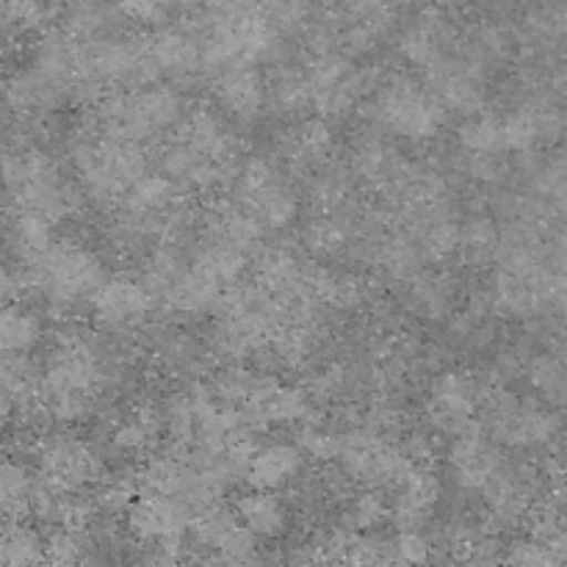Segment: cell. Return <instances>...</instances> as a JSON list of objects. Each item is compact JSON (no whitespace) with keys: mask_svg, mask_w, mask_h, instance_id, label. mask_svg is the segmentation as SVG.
Masks as SVG:
<instances>
[{"mask_svg":"<svg viewBox=\"0 0 567 567\" xmlns=\"http://www.w3.org/2000/svg\"><path fill=\"white\" fill-rule=\"evenodd\" d=\"M22 291V282L14 271H9L6 266H0V308L14 302Z\"/></svg>","mask_w":567,"mask_h":567,"instance_id":"c3c4849f","label":"cell"},{"mask_svg":"<svg viewBox=\"0 0 567 567\" xmlns=\"http://www.w3.org/2000/svg\"><path fill=\"white\" fill-rule=\"evenodd\" d=\"M86 559V540L75 526H55L44 540V563L78 565Z\"/></svg>","mask_w":567,"mask_h":567,"instance_id":"d590c367","label":"cell"},{"mask_svg":"<svg viewBox=\"0 0 567 567\" xmlns=\"http://www.w3.org/2000/svg\"><path fill=\"white\" fill-rule=\"evenodd\" d=\"M216 97L236 120H255L269 105L266 81L252 61H236L216 70Z\"/></svg>","mask_w":567,"mask_h":567,"instance_id":"9c48e42d","label":"cell"},{"mask_svg":"<svg viewBox=\"0 0 567 567\" xmlns=\"http://www.w3.org/2000/svg\"><path fill=\"white\" fill-rule=\"evenodd\" d=\"M297 446L302 449L305 457L316 460V463H332L341 457L343 435L321 424H305L297 435Z\"/></svg>","mask_w":567,"mask_h":567,"instance_id":"8d00e7d4","label":"cell"},{"mask_svg":"<svg viewBox=\"0 0 567 567\" xmlns=\"http://www.w3.org/2000/svg\"><path fill=\"white\" fill-rule=\"evenodd\" d=\"M374 120L410 142H430L441 133L446 109L432 89H424L413 78L396 75L377 94Z\"/></svg>","mask_w":567,"mask_h":567,"instance_id":"3957f363","label":"cell"},{"mask_svg":"<svg viewBox=\"0 0 567 567\" xmlns=\"http://www.w3.org/2000/svg\"><path fill=\"white\" fill-rule=\"evenodd\" d=\"M75 48L78 42L70 33H48L33 50V66L61 86L72 89V83L78 81Z\"/></svg>","mask_w":567,"mask_h":567,"instance_id":"44dd1931","label":"cell"},{"mask_svg":"<svg viewBox=\"0 0 567 567\" xmlns=\"http://www.w3.org/2000/svg\"><path fill=\"white\" fill-rule=\"evenodd\" d=\"M554 203H557V208L563 210V214L567 216V183H565L563 188H559L557 194H554Z\"/></svg>","mask_w":567,"mask_h":567,"instance_id":"f907efd6","label":"cell"},{"mask_svg":"<svg viewBox=\"0 0 567 567\" xmlns=\"http://www.w3.org/2000/svg\"><path fill=\"white\" fill-rule=\"evenodd\" d=\"M150 42V55H153L155 66H158L161 75L169 78H188L205 66V53L203 44L186 31H161L147 37Z\"/></svg>","mask_w":567,"mask_h":567,"instance_id":"4fadbf2b","label":"cell"},{"mask_svg":"<svg viewBox=\"0 0 567 567\" xmlns=\"http://www.w3.org/2000/svg\"><path fill=\"white\" fill-rule=\"evenodd\" d=\"M305 75H308L310 105L327 120L349 114L354 103L377 86V70H360L336 50L316 55Z\"/></svg>","mask_w":567,"mask_h":567,"instance_id":"277c9868","label":"cell"},{"mask_svg":"<svg viewBox=\"0 0 567 567\" xmlns=\"http://www.w3.org/2000/svg\"><path fill=\"white\" fill-rule=\"evenodd\" d=\"M221 293H225V286H219L214 277L192 264L183 271L181 280L172 286V291L166 293V302L172 305V310L186 316L219 313Z\"/></svg>","mask_w":567,"mask_h":567,"instance_id":"9a60e30c","label":"cell"},{"mask_svg":"<svg viewBox=\"0 0 567 567\" xmlns=\"http://www.w3.org/2000/svg\"><path fill=\"white\" fill-rule=\"evenodd\" d=\"M161 430H164V413L153 408H138L120 421V426L114 430V446L127 454L144 452L153 446Z\"/></svg>","mask_w":567,"mask_h":567,"instance_id":"83f0119b","label":"cell"},{"mask_svg":"<svg viewBox=\"0 0 567 567\" xmlns=\"http://www.w3.org/2000/svg\"><path fill=\"white\" fill-rule=\"evenodd\" d=\"M504 142H507V150H513V153H529L537 144H543L532 105H524V109L504 116Z\"/></svg>","mask_w":567,"mask_h":567,"instance_id":"74e56055","label":"cell"},{"mask_svg":"<svg viewBox=\"0 0 567 567\" xmlns=\"http://www.w3.org/2000/svg\"><path fill=\"white\" fill-rule=\"evenodd\" d=\"M50 225H53V221H50L48 216L33 214V210H20V214L14 216L9 230L11 247H14V252L20 255L25 264L33 266L50 249V244H53V230H50Z\"/></svg>","mask_w":567,"mask_h":567,"instance_id":"484cf974","label":"cell"},{"mask_svg":"<svg viewBox=\"0 0 567 567\" xmlns=\"http://www.w3.org/2000/svg\"><path fill=\"white\" fill-rule=\"evenodd\" d=\"M402 449L413 465H430L432 457H435V443H432V437L424 435V432H413V435L402 443Z\"/></svg>","mask_w":567,"mask_h":567,"instance_id":"bcb514c9","label":"cell"},{"mask_svg":"<svg viewBox=\"0 0 567 567\" xmlns=\"http://www.w3.org/2000/svg\"><path fill=\"white\" fill-rule=\"evenodd\" d=\"M192 507L183 498L150 491H144L142 498H133L125 513L127 532L144 546L183 537L186 529H192Z\"/></svg>","mask_w":567,"mask_h":567,"instance_id":"52a82bcc","label":"cell"},{"mask_svg":"<svg viewBox=\"0 0 567 567\" xmlns=\"http://www.w3.org/2000/svg\"><path fill=\"white\" fill-rule=\"evenodd\" d=\"M241 205L255 210V214L260 216V221H264L266 227H271V230H282V227L291 225L299 214L297 194L291 192V186H286V181H282L280 175H277L275 181L266 183V186L255 188L252 194H247V197L241 199Z\"/></svg>","mask_w":567,"mask_h":567,"instance_id":"ffe728a7","label":"cell"},{"mask_svg":"<svg viewBox=\"0 0 567 567\" xmlns=\"http://www.w3.org/2000/svg\"><path fill=\"white\" fill-rule=\"evenodd\" d=\"M554 260H557L559 271H567V233H563L554 244Z\"/></svg>","mask_w":567,"mask_h":567,"instance_id":"681fc988","label":"cell"},{"mask_svg":"<svg viewBox=\"0 0 567 567\" xmlns=\"http://www.w3.org/2000/svg\"><path fill=\"white\" fill-rule=\"evenodd\" d=\"M33 282L53 310H70L81 299H92L105 282V269L92 249L72 241H53L33 264Z\"/></svg>","mask_w":567,"mask_h":567,"instance_id":"7a4b0ae2","label":"cell"},{"mask_svg":"<svg viewBox=\"0 0 567 567\" xmlns=\"http://www.w3.org/2000/svg\"><path fill=\"white\" fill-rule=\"evenodd\" d=\"M393 559V543L374 540V537H354L349 540L347 559L343 563L352 565H382Z\"/></svg>","mask_w":567,"mask_h":567,"instance_id":"ee69618b","label":"cell"},{"mask_svg":"<svg viewBox=\"0 0 567 567\" xmlns=\"http://www.w3.org/2000/svg\"><path fill=\"white\" fill-rule=\"evenodd\" d=\"M194 266H197V269H203L205 275L214 277L219 286L230 288L241 280L244 269H247V255H244L241 249H236V247H230V244L214 238V241L205 244V247L199 249L197 258H194Z\"/></svg>","mask_w":567,"mask_h":567,"instance_id":"4316f807","label":"cell"},{"mask_svg":"<svg viewBox=\"0 0 567 567\" xmlns=\"http://www.w3.org/2000/svg\"><path fill=\"white\" fill-rule=\"evenodd\" d=\"M305 454L293 443H266L255 449L247 468V482L258 491H280L302 474Z\"/></svg>","mask_w":567,"mask_h":567,"instance_id":"7c38bea8","label":"cell"},{"mask_svg":"<svg viewBox=\"0 0 567 567\" xmlns=\"http://www.w3.org/2000/svg\"><path fill=\"white\" fill-rule=\"evenodd\" d=\"M39 482L33 480L31 471L17 460H0V513L9 518L31 513L33 493Z\"/></svg>","mask_w":567,"mask_h":567,"instance_id":"cb8c5ba5","label":"cell"},{"mask_svg":"<svg viewBox=\"0 0 567 567\" xmlns=\"http://www.w3.org/2000/svg\"><path fill=\"white\" fill-rule=\"evenodd\" d=\"M133 496H136V482L127 480V476H116L100 487L97 507L109 515H125L133 504Z\"/></svg>","mask_w":567,"mask_h":567,"instance_id":"7bdbcfd3","label":"cell"},{"mask_svg":"<svg viewBox=\"0 0 567 567\" xmlns=\"http://www.w3.org/2000/svg\"><path fill=\"white\" fill-rule=\"evenodd\" d=\"M460 144L468 153H504L507 150V142H504V120L476 111L460 127Z\"/></svg>","mask_w":567,"mask_h":567,"instance_id":"d6a6232c","label":"cell"},{"mask_svg":"<svg viewBox=\"0 0 567 567\" xmlns=\"http://www.w3.org/2000/svg\"><path fill=\"white\" fill-rule=\"evenodd\" d=\"M349 227L338 214H319L302 230V244L313 255H336L347 247Z\"/></svg>","mask_w":567,"mask_h":567,"instance_id":"e575fe53","label":"cell"},{"mask_svg":"<svg viewBox=\"0 0 567 567\" xmlns=\"http://www.w3.org/2000/svg\"><path fill=\"white\" fill-rule=\"evenodd\" d=\"M529 380L548 404L567 408V363L557 352L532 360Z\"/></svg>","mask_w":567,"mask_h":567,"instance_id":"1f68e13d","label":"cell"},{"mask_svg":"<svg viewBox=\"0 0 567 567\" xmlns=\"http://www.w3.org/2000/svg\"><path fill=\"white\" fill-rule=\"evenodd\" d=\"M0 181L20 210L48 216L50 221L66 219L83 203V194L55 169L53 158L42 150H17L6 153L0 164Z\"/></svg>","mask_w":567,"mask_h":567,"instance_id":"6da1fadb","label":"cell"},{"mask_svg":"<svg viewBox=\"0 0 567 567\" xmlns=\"http://www.w3.org/2000/svg\"><path fill=\"white\" fill-rule=\"evenodd\" d=\"M482 385L468 371H446L432 382L430 402H426V419L432 430L443 435L463 437L471 432H485L482 421L476 419L480 413Z\"/></svg>","mask_w":567,"mask_h":567,"instance_id":"5b68a950","label":"cell"},{"mask_svg":"<svg viewBox=\"0 0 567 567\" xmlns=\"http://www.w3.org/2000/svg\"><path fill=\"white\" fill-rule=\"evenodd\" d=\"M258 540L260 537L255 532H249L247 526L238 524L230 535L221 540V546L216 548V559L227 565H244L258 559Z\"/></svg>","mask_w":567,"mask_h":567,"instance_id":"60d3db41","label":"cell"},{"mask_svg":"<svg viewBox=\"0 0 567 567\" xmlns=\"http://www.w3.org/2000/svg\"><path fill=\"white\" fill-rule=\"evenodd\" d=\"M563 432V415L551 408H540V404H526L520 413L509 421L507 430L498 435V441L507 446H546L554 443Z\"/></svg>","mask_w":567,"mask_h":567,"instance_id":"e0dca14e","label":"cell"},{"mask_svg":"<svg viewBox=\"0 0 567 567\" xmlns=\"http://www.w3.org/2000/svg\"><path fill=\"white\" fill-rule=\"evenodd\" d=\"M548 305L567 321V271L548 277Z\"/></svg>","mask_w":567,"mask_h":567,"instance_id":"7dc6e473","label":"cell"},{"mask_svg":"<svg viewBox=\"0 0 567 567\" xmlns=\"http://www.w3.org/2000/svg\"><path fill=\"white\" fill-rule=\"evenodd\" d=\"M557 89L563 92V97H567V72H563V75L557 78Z\"/></svg>","mask_w":567,"mask_h":567,"instance_id":"816d5d0a","label":"cell"},{"mask_svg":"<svg viewBox=\"0 0 567 567\" xmlns=\"http://www.w3.org/2000/svg\"><path fill=\"white\" fill-rule=\"evenodd\" d=\"M183 142L214 161H236V138L214 109H197L183 125Z\"/></svg>","mask_w":567,"mask_h":567,"instance_id":"5bb4252c","label":"cell"},{"mask_svg":"<svg viewBox=\"0 0 567 567\" xmlns=\"http://www.w3.org/2000/svg\"><path fill=\"white\" fill-rule=\"evenodd\" d=\"M92 305L100 324L111 327V330H127L133 324H142L153 313L155 297L147 291L142 280L120 275L105 277L103 286L94 291Z\"/></svg>","mask_w":567,"mask_h":567,"instance_id":"ba28073f","label":"cell"},{"mask_svg":"<svg viewBox=\"0 0 567 567\" xmlns=\"http://www.w3.org/2000/svg\"><path fill=\"white\" fill-rule=\"evenodd\" d=\"M408 302L424 319H443L449 313V308H452V286H449L446 277L415 275Z\"/></svg>","mask_w":567,"mask_h":567,"instance_id":"4dcf8cb0","label":"cell"},{"mask_svg":"<svg viewBox=\"0 0 567 567\" xmlns=\"http://www.w3.org/2000/svg\"><path fill=\"white\" fill-rule=\"evenodd\" d=\"M449 465H452V474L460 487L485 493L491 482L502 474L504 460L498 449L482 437V432H471V435L454 437V446L449 452Z\"/></svg>","mask_w":567,"mask_h":567,"instance_id":"30bf717a","label":"cell"},{"mask_svg":"<svg viewBox=\"0 0 567 567\" xmlns=\"http://www.w3.org/2000/svg\"><path fill=\"white\" fill-rule=\"evenodd\" d=\"M44 563V540L31 526L11 524L0 529V565Z\"/></svg>","mask_w":567,"mask_h":567,"instance_id":"f1b7e54d","label":"cell"},{"mask_svg":"<svg viewBox=\"0 0 567 567\" xmlns=\"http://www.w3.org/2000/svg\"><path fill=\"white\" fill-rule=\"evenodd\" d=\"M177 186L181 183L172 181L169 175H144L133 183L125 192V205L127 214H164V210L175 208L177 203Z\"/></svg>","mask_w":567,"mask_h":567,"instance_id":"603a6c76","label":"cell"},{"mask_svg":"<svg viewBox=\"0 0 567 567\" xmlns=\"http://www.w3.org/2000/svg\"><path fill=\"white\" fill-rule=\"evenodd\" d=\"M266 94H269V105L280 116L302 114L310 105L308 75L293 66H277L266 83Z\"/></svg>","mask_w":567,"mask_h":567,"instance_id":"d4e9b609","label":"cell"},{"mask_svg":"<svg viewBox=\"0 0 567 567\" xmlns=\"http://www.w3.org/2000/svg\"><path fill=\"white\" fill-rule=\"evenodd\" d=\"M557 354H559V358H563L565 363H567V336L563 338V341H559V347H557Z\"/></svg>","mask_w":567,"mask_h":567,"instance_id":"f5cc1de1","label":"cell"},{"mask_svg":"<svg viewBox=\"0 0 567 567\" xmlns=\"http://www.w3.org/2000/svg\"><path fill=\"white\" fill-rule=\"evenodd\" d=\"M402 3H413V6H419V3H435V0H402Z\"/></svg>","mask_w":567,"mask_h":567,"instance_id":"db71d44e","label":"cell"},{"mask_svg":"<svg viewBox=\"0 0 567 567\" xmlns=\"http://www.w3.org/2000/svg\"><path fill=\"white\" fill-rule=\"evenodd\" d=\"M238 524H241V518H238L236 509L225 507V504L219 502H210L205 504L203 509H197V515L192 518V535L199 546L214 548L216 551V548L221 546V540H225Z\"/></svg>","mask_w":567,"mask_h":567,"instance_id":"f546056e","label":"cell"},{"mask_svg":"<svg viewBox=\"0 0 567 567\" xmlns=\"http://www.w3.org/2000/svg\"><path fill=\"white\" fill-rule=\"evenodd\" d=\"M393 559L404 565H424L432 559V543L424 529H399L393 540Z\"/></svg>","mask_w":567,"mask_h":567,"instance_id":"b9f144b4","label":"cell"},{"mask_svg":"<svg viewBox=\"0 0 567 567\" xmlns=\"http://www.w3.org/2000/svg\"><path fill=\"white\" fill-rule=\"evenodd\" d=\"M66 94H70V89L55 83L53 78L39 72L33 64L14 72L3 89L6 105L25 120H39V116L50 114L53 109H59Z\"/></svg>","mask_w":567,"mask_h":567,"instance_id":"8fae6325","label":"cell"},{"mask_svg":"<svg viewBox=\"0 0 567 567\" xmlns=\"http://www.w3.org/2000/svg\"><path fill=\"white\" fill-rule=\"evenodd\" d=\"M349 183L338 172H324L310 183V199L319 208V214H338L347 205Z\"/></svg>","mask_w":567,"mask_h":567,"instance_id":"f35d334b","label":"cell"},{"mask_svg":"<svg viewBox=\"0 0 567 567\" xmlns=\"http://www.w3.org/2000/svg\"><path fill=\"white\" fill-rule=\"evenodd\" d=\"M332 150V131L324 120H305L293 127L286 136V155L291 164L305 166V164H321V161L330 158Z\"/></svg>","mask_w":567,"mask_h":567,"instance_id":"7402d4cb","label":"cell"},{"mask_svg":"<svg viewBox=\"0 0 567 567\" xmlns=\"http://www.w3.org/2000/svg\"><path fill=\"white\" fill-rule=\"evenodd\" d=\"M502 247V233H498L496 221L476 216L463 225V244H460V255L468 264H487L498 255Z\"/></svg>","mask_w":567,"mask_h":567,"instance_id":"836d02e7","label":"cell"},{"mask_svg":"<svg viewBox=\"0 0 567 567\" xmlns=\"http://www.w3.org/2000/svg\"><path fill=\"white\" fill-rule=\"evenodd\" d=\"M39 471L48 485L78 493L100 476V460L92 446L72 435H50L39 446Z\"/></svg>","mask_w":567,"mask_h":567,"instance_id":"8992f818","label":"cell"},{"mask_svg":"<svg viewBox=\"0 0 567 567\" xmlns=\"http://www.w3.org/2000/svg\"><path fill=\"white\" fill-rule=\"evenodd\" d=\"M3 155H6V153H3V147H0V164H3Z\"/></svg>","mask_w":567,"mask_h":567,"instance_id":"11a10c76","label":"cell"},{"mask_svg":"<svg viewBox=\"0 0 567 567\" xmlns=\"http://www.w3.org/2000/svg\"><path fill=\"white\" fill-rule=\"evenodd\" d=\"M507 563H515V565H554L557 559H554V554L548 551L546 546H543L540 540H520L515 543L513 548H509L507 554Z\"/></svg>","mask_w":567,"mask_h":567,"instance_id":"f6af8a7d","label":"cell"},{"mask_svg":"<svg viewBox=\"0 0 567 567\" xmlns=\"http://www.w3.org/2000/svg\"><path fill=\"white\" fill-rule=\"evenodd\" d=\"M264 221L255 210L247 205H227V208H216L214 219H210V230L216 233L214 238L230 244V247L241 249L244 255L260 252L264 247Z\"/></svg>","mask_w":567,"mask_h":567,"instance_id":"ac0fdd59","label":"cell"},{"mask_svg":"<svg viewBox=\"0 0 567 567\" xmlns=\"http://www.w3.org/2000/svg\"><path fill=\"white\" fill-rule=\"evenodd\" d=\"M236 513L241 518V524L249 532H255L260 540H277L288 529V507L282 498L275 496V491H258V487H252V493L238 498Z\"/></svg>","mask_w":567,"mask_h":567,"instance_id":"2e32d148","label":"cell"},{"mask_svg":"<svg viewBox=\"0 0 567 567\" xmlns=\"http://www.w3.org/2000/svg\"><path fill=\"white\" fill-rule=\"evenodd\" d=\"M388 515H391V507H388L382 491H377V487H365V493H360V496L354 498L349 518H352L354 529L369 532V529H377Z\"/></svg>","mask_w":567,"mask_h":567,"instance_id":"ab89813d","label":"cell"},{"mask_svg":"<svg viewBox=\"0 0 567 567\" xmlns=\"http://www.w3.org/2000/svg\"><path fill=\"white\" fill-rule=\"evenodd\" d=\"M449 25L435 14H426L421 20H415L408 31L402 33V55L413 64L424 66H435L437 61L446 59V44H449Z\"/></svg>","mask_w":567,"mask_h":567,"instance_id":"d6986e66","label":"cell"}]
</instances>
